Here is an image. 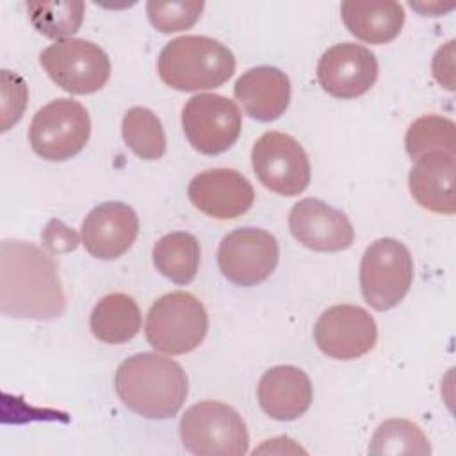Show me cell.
<instances>
[{
  "mask_svg": "<svg viewBox=\"0 0 456 456\" xmlns=\"http://www.w3.org/2000/svg\"><path fill=\"white\" fill-rule=\"evenodd\" d=\"M340 16L356 39L370 45L390 43L404 25V9L394 0L342 2Z\"/></svg>",
  "mask_w": 456,
  "mask_h": 456,
  "instance_id": "20",
  "label": "cell"
},
{
  "mask_svg": "<svg viewBox=\"0 0 456 456\" xmlns=\"http://www.w3.org/2000/svg\"><path fill=\"white\" fill-rule=\"evenodd\" d=\"M413 281V258L408 248L390 237L374 240L360 264V289L367 305L390 310L403 301Z\"/></svg>",
  "mask_w": 456,
  "mask_h": 456,
  "instance_id": "6",
  "label": "cell"
},
{
  "mask_svg": "<svg viewBox=\"0 0 456 456\" xmlns=\"http://www.w3.org/2000/svg\"><path fill=\"white\" fill-rule=\"evenodd\" d=\"M48 77L71 94H91L102 89L110 77V61L94 43L86 39H61L39 55Z\"/></svg>",
  "mask_w": 456,
  "mask_h": 456,
  "instance_id": "8",
  "label": "cell"
},
{
  "mask_svg": "<svg viewBox=\"0 0 456 456\" xmlns=\"http://www.w3.org/2000/svg\"><path fill=\"white\" fill-rule=\"evenodd\" d=\"M208 330L203 303L183 290L157 299L146 315L144 333L153 349L166 354H183L196 349Z\"/></svg>",
  "mask_w": 456,
  "mask_h": 456,
  "instance_id": "5",
  "label": "cell"
},
{
  "mask_svg": "<svg viewBox=\"0 0 456 456\" xmlns=\"http://www.w3.org/2000/svg\"><path fill=\"white\" fill-rule=\"evenodd\" d=\"M260 408L276 420H294L312 404L314 388L305 370L294 365H276L258 381Z\"/></svg>",
  "mask_w": 456,
  "mask_h": 456,
  "instance_id": "17",
  "label": "cell"
},
{
  "mask_svg": "<svg viewBox=\"0 0 456 456\" xmlns=\"http://www.w3.org/2000/svg\"><path fill=\"white\" fill-rule=\"evenodd\" d=\"M86 4L78 0L68 2H28L27 11L37 32L50 39H69L84 20Z\"/></svg>",
  "mask_w": 456,
  "mask_h": 456,
  "instance_id": "25",
  "label": "cell"
},
{
  "mask_svg": "<svg viewBox=\"0 0 456 456\" xmlns=\"http://www.w3.org/2000/svg\"><path fill=\"white\" fill-rule=\"evenodd\" d=\"M251 164L260 183L280 196H297L310 183L308 155L289 134H262L253 144Z\"/></svg>",
  "mask_w": 456,
  "mask_h": 456,
  "instance_id": "9",
  "label": "cell"
},
{
  "mask_svg": "<svg viewBox=\"0 0 456 456\" xmlns=\"http://www.w3.org/2000/svg\"><path fill=\"white\" fill-rule=\"evenodd\" d=\"M369 452L426 456L431 452V447L417 424L406 419H388L372 435Z\"/></svg>",
  "mask_w": 456,
  "mask_h": 456,
  "instance_id": "26",
  "label": "cell"
},
{
  "mask_svg": "<svg viewBox=\"0 0 456 456\" xmlns=\"http://www.w3.org/2000/svg\"><path fill=\"white\" fill-rule=\"evenodd\" d=\"M280 258L274 235L262 228H237L223 237L217 249V265L223 276L239 287L265 281Z\"/></svg>",
  "mask_w": 456,
  "mask_h": 456,
  "instance_id": "11",
  "label": "cell"
},
{
  "mask_svg": "<svg viewBox=\"0 0 456 456\" xmlns=\"http://www.w3.org/2000/svg\"><path fill=\"white\" fill-rule=\"evenodd\" d=\"M235 98L256 121L278 119L290 102V80L280 68L256 66L242 73L233 86Z\"/></svg>",
  "mask_w": 456,
  "mask_h": 456,
  "instance_id": "18",
  "label": "cell"
},
{
  "mask_svg": "<svg viewBox=\"0 0 456 456\" xmlns=\"http://www.w3.org/2000/svg\"><path fill=\"white\" fill-rule=\"evenodd\" d=\"M157 71L162 82L176 91L216 89L233 75L235 57L217 39L180 36L160 50Z\"/></svg>",
  "mask_w": 456,
  "mask_h": 456,
  "instance_id": "3",
  "label": "cell"
},
{
  "mask_svg": "<svg viewBox=\"0 0 456 456\" xmlns=\"http://www.w3.org/2000/svg\"><path fill=\"white\" fill-rule=\"evenodd\" d=\"M91 135V119L82 103L57 98L41 107L28 126V142L45 160H68L82 151Z\"/></svg>",
  "mask_w": 456,
  "mask_h": 456,
  "instance_id": "7",
  "label": "cell"
},
{
  "mask_svg": "<svg viewBox=\"0 0 456 456\" xmlns=\"http://www.w3.org/2000/svg\"><path fill=\"white\" fill-rule=\"evenodd\" d=\"M454 173L456 155L429 153L415 160L408 175V185L413 200L436 214H454Z\"/></svg>",
  "mask_w": 456,
  "mask_h": 456,
  "instance_id": "19",
  "label": "cell"
},
{
  "mask_svg": "<svg viewBox=\"0 0 456 456\" xmlns=\"http://www.w3.org/2000/svg\"><path fill=\"white\" fill-rule=\"evenodd\" d=\"M125 144L141 159L155 160L166 151V134L157 114L146 107H132L121 121Z\"/></svg>",
  "mask_w": 456,
  "mask_h": 456,
  "instance_id": "23",
  "label": "cell"
},
{
  "mask_svg": "<svg viewBox=\"0 0 456 456\" xmlns=\"http://www.w3.org/2000/svg\"><path fill=\"white\" fill-rule=\"evenodd\" d=\"M203 7L205 4L201 0H150L146 4V12L157 30L169 34L191 28L200 20Z\"/></svg>",
  "mask_w": 456,
  "mask_h": 456,
  "instance_id": "27",
  "label": "cell"
},
{
  "mask_svg": "<svg viewBox=\"0 0 456 456\" xmlns=\"http://www.w3.org/2000/svg\"><path fill=\"white\" fill-rule=\"evenodd\" d=\"M289 230L299 244L321 253L347 249L354 240L347 216L317 198L294 203L289 212Z\"/></svg>",
  "mask_w": 456,
  "mask_h": 456,
  "instance_id": "14",
  "label": "cell"
},
{
  "mask_svg": "<svg viewBox=\"0 0 456 456\" xmlns=\"http://www.w3.org/2000/svg\"><path fill=\"white\" fill-rule=\"evenodd\" d=\"M43 244L52 253H66L73 251L78 246V235L69 226H66L59 219H52L46 223L43 233H41Z\"/></svg>",
  "mask_w": 456,
  "mask_h": 456,
  "instance_id": "29",
  "label": "cell"
},
{
  "mask_svg": "<svg viewBox=\"0 0 456 456\" xmlns=\"http://www.w3.org/2000/svg\"><path fill=\"white\" fill-rule=\"evenodd\" d=\"M183 447L198 456H242L249 435L235 408L219 401H201L185 410L180 419Z\"/></svg>",
  "mask_w": 456,
  "mask_h": 456,
  "instance_id": "4",
  "label": "cell"
},
{
  "mask_svg": "<svg viewBox=\"0 0 456 456\" xmlns=\"http://www.w3.org/2000/svg\"><path fill=\"white\" fill-rule=\"evenodd\" d=\"M191 203L208 217L235 219L249 210L255 191L249 180L235 169L217 167L196 175L187 187Z\"/></svg>",
  "mask_w": 456,
  "mask_h": 456,
  "instance_id": "15",
  "label": "cell"
},
{
  "mask_svg": "<svg viewBox=\"0 0 456 456\" xmlns=\"http://www.w3.org/2000/svg\"><path fill=\"white\" fill-rule=\"evenodd\" d=\"M139 233V217L132 207L121 201H107L94 207L82 223V244L100 260H114L125 255Z\"/></svg>",
  "mask_w": 456,
  "mask_h": 456,
  "instance_id": "16",
  "label": "cell"
},
{
  "mask_svg": "<svg viewBox=\"0 0 456 456\" xmlns=\"http://www.w3.org/2000/svg\"><path fill=\"white\" fill-rule=\"evenodd\" d=\"M27 98L28 91L25 80L9 69H2V132L20 121Z\"/></svg>",
  "mask_w": 456,
  "mask_h": 456,
  "instance_id": "28",
  "label": "cell"
},
{
  "mask_svg": "<svg viewBox=\"0 0 456 456\" xmlns=\"http://www.w3.org/2000/svg\"><path fill=\"white\" fill-rule=\"evenodd\" d=\"M433 75L445 89H454V41H449L435 53Z\"/></svg>",
  "mask_w": 456,
  "mask_h": 456,
  "instance_id": "30",
  "label": "cell"
},
{
  "mask_svg": "<svg viewBox=\"0 0 456 456\" xmlns=\"http://www.w3.org/2000/svg\"><path fill=\"white\" fill-rule=\"evenodd\" d=\"M378 78L376 55L356 43H340L328 48L317 64L321 87L340 100L367 93Z\"/></svg>",
  "mask_w": 456,
  "mask_h": 456,
  "instance_id": "13",
  "label": "cell"
},
{
  "mask_svg": "<svg viewBox=\"0 0 456 456\" xmlns=\"http://www.w3.org/2000/svg\"><path fill=\"white\" fill-rule=\"evenodd\" d=\"M89 328L105 344H125L141 330V310L134 297L123 292L107 294L94 305Z\"/></svg>",
  "mask_w": 456,
  "mask_h": 456,
  "instance_id": "21",
  "label": "cell"
},
{
  "mask_svg": "<svg viewBox=\"0 0 456 456\" xmlns=\"http://www.w3.org/2000/svg\"><path fill=\"white\" fill-rule=\"evenodd\" d=\"M0 310L7 317L50 321L66 310L55 260L25 240L0 244Z\"/></svg>",
  "mask_w": 456,
  "mask_h": 456,
  "instance_id": "1",
  "label": "cell"
},
{
  "mask_svg": "<svg viewBox=\"0 0 456 456\" xmlns=\"http://www.w3.org/2000/svg\"><path fill=\"white\" fill-rule=\"evenodd\" d=\"M114 388L121 403L146 419H169L185 403L187 374L180 363L157 353H139L119 363Z\"/></svg>",
  "mask_w": 456,
  "mask_h": 456,
  "instance_id": "2",
  "label": "cell"
},
{
  "mask_svg": "<svg viewBox=\"0 0 456 456\" xmlns=\"http://www.w3.org/2000/svg\"><path fill=\"white\" fill-rule=\"evenodd\" d=\"M242 116L233 100L201 93L182 109V128L191 146L203 155H219L233 146L240 134Z\"/></svg>",
  "mask_w": 456,
  "mask_h": 456,
  "instance_id": "10",
  "label": "cell"
},
{
  "mask_svg": "<svg viewBox=\"0 0 456 456\" xmlns=\"http://www.w3.org/2000/svg\"><path fill=\"white\" fill-rule=\"evenodd\" d=\"M454 123L438 114H428L415 119L404 137L408 155L417 160L429 153H452L456 155Z\"/></svg>",
  "mask_w": 456,
  "mask_h": 456,
  "instance_id": "24",
  "label": "cell"
},
{
  "mask_svg": "<svg viewBox=\"0 0 456 456\" xmlns=\"http://www.w3.org/2000/svg\"><path fill=\"white\" fill-rule=\"evenodd\" d=\"M151 256L162 276L176 285H187L198 273L201 249L192 233L171 232L155 242Z\"/></svg>",
  "mask_w": 456,
  "mask_h": 456,
  "instance_id": "22",
  "label": "cell"
},
{
  "mask_svg": "<svg viewBox=\"0 0 456 456\" xmlns=\"http://www.w3.org/2000/svg\"><path fill=\"white\" fill-rule=\"evenodd\" d=\"M317 347L335 360H354L367 354L378 340L374 317L358 305H333L314 326Z\"/></svg>",
  "mask_w": 456,
  "mask_h": 456,
  "instance_id": "12",
  "label": "cell"
}]
</instances>
